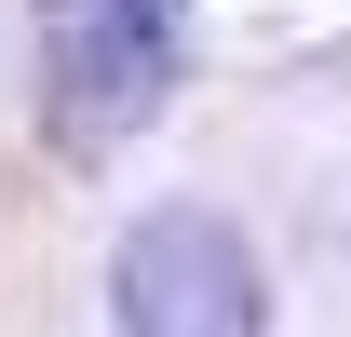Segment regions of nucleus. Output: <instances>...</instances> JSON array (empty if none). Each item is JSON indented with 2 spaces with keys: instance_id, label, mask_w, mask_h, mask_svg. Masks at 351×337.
Returning <instances> with one entry per match:
<instances>
[{
  "instance_id": "obj_2",
  "label": "nucleus",
  "mask_w": 351,
  "mask_h": 337,
  "mask_svg": "<svg viewBox=\"0 0 351 337\" xmlns=\"http://www.w3.org/2000/svg\"><path fill=\"white\" fill-rule=\"evenodd\" d=\"M41 82L68 149L135 135L176 82V0H41Z\"/></svg>"
},
{
  "instance_id": "obj_1",
  "label": "nucleus",
  "mask_w": 351,
  "mask_h": 337,
  "mask_svg": "<svg viewBox=\"0 0 351 337\" xmlns=\"http://www.w3.org/2000/svg\"><path fill=\"white\" fill-rule=\"evenodd\" d=\"M108 324L122 337H270V284H257V243L203 203H162L135 216L122 256H108Z\"/></svg>"
}]
</instances>
